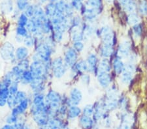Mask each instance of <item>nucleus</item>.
Listing matches in <instances>:
<instances>
[{"label": "nucleus", "mask_w": 147, "mask_h": 129, "mask_svg": "<svg viewBox=\"0 0 147 129\" xmlns=\"http://www.w3.org/2000/svg\"><path fill=\"white\" fill-rule=\"evenodd\" d=\"M38 1H39V5H38L40 6H41V5L47 2L49 3V0H38Z\"/></svg>", "instance_id": "680f3d73"}, {"label": "nucleus", "mask_w": 147, "mask_h": 129, "mask_svg": "<svg viewBox=\"0 0 147 129\" xmlns=\"http://www.w3.org/2000/svg\"><path fill=\"white\" fill-rule=\"evenodd\" d=\"M67 34L69 36L71 43L77 41H84L85 39L84 34L82 31L81 27L69 29L67 32Z\"/></svg>", "instance_id": "4468645a"}, {"label": "nucleus", "mask_w": 147, "mask_h": 129, "mask_svg": "<svg viewBox=\"0 0 147 129\" xmlns=\"http://www.w3.org/2000/svg\"><path fill=\"white\" fill-rule=\"evenodd\" d=\"M63 94L54 89L50 88L45 92V102L46 104L50 103H58L61 104Z\"/></svg>", "instance_id": "9b49d317"}, {"label": "nucleus", "mask_w": 147, "mask_h": 129, "mask_svg": "<svg viewBox=\"0 0 147 129\" xmlns=\"http://www.w3.org/2000/svg\"><path fill=\"white\" fill-rule=\"evenodd\" d=\"M101 12V9H96L92 7H86L84 5V8L80 12L82 16L83 20L86 21V22L90 23L93 22L97 18Z\"/></svg>", "instance_id": "9d476101"}, {"label": "nucleus", "mask_w": 147, "mask_h": 129, "mask_svg": "<svg viewBox=\"0 0 147 129\" xmlns=\"http://www.w3.org/2000/svg\"><path fill=\"white\" fill-rule=\"evenodd\" d=\"M96 78L99 86L101 88L108 89L111 86V81H112L111 73L99 71L96 76Z\"/></svg>", "instance_id": "f8f14e48"}, {"label": "nucleus", "mask_w": 147, "mask_h": 129, "mask_svg": "<svg viewBox=\"0 0 147 129\" xmlns=\"http://www.w3.org/2000/svg\"><path fill=\"white\" fill-rule=\"evenodd\" d=\"M74 11L75 10L73 9L71 5V3H67L64 11V15L67 18L71 19L74 16Z\"/></svg>", "instance_id": "8fccbe9b"}, {"label": "nucleus", "mask_w": 147, "mask_h": 129, "mask_svg": "<svg viewBox=\"0 0 147 129\" xmlns=\"http://www.w3.org/2000/svg\"><path fill=\"white\" fill-rule=\"evenodd\" d=\"M29 20L30 18H28V16L22 12V13H21L20 15H19L17 20H16V25L26 27Z\"/></svg>", "instance_id": "473e14b6"}, {"label": "nucleus", "mask_w": 147, "mask_h": 129, "mask_svg": "<svg viewBox=\"0 0 147 129\" xmlns=\"http://www.w3.org/2000/svg\"><path fill=\"white\" fill-rule=\"evenodd\" d=\"M24 39V38H23V37H22L18 36V35H15V37H14V40H15V42L16 44H18V45H21V44H23Z\"/></svg>", "instance_id": "4d7b16f0"}, {"label": "nucleus", "mask_w": 147, "mask_h": 129, "mask_svg": "<svg viewBox=\"0 0 147 129\" xmlns=\"http://www.w3.org/2000/svg\"><path fill=\"white\" fill-rule=\"evenodd\" d=\"M9 70L11 71L12 76H13V81L20 82V78H21V76H22V74L24 72V71H25V70H22L20 67H18L16 64L12 65L11 69H9Z\"/></svg>", "instance_id": "b1692460"}, {"label": "nucleus", "mask_w": 147, "mask_h": 129, "mask_svg": "<svg viewBox=\"0 0 147 129\" xmlns=\"http://www.w3.org/2000/svg\"><path fill=\"white\" fill-rule=\"evenodd\" d=\"M31 55H32V51L30 49L24 46L23 44L16 46L15 57L18 61L30 58Z\"/></svg>", "instance_id": "ddd939ff"}, {"label": "nucleus", "mask_w": 147, "mask_h": 129, "mask_svg": "<svg viewBox=\"0 0 147 129\" xmlns=\"http://www.w3.org/2000/svg\"><path fill=\"white\" fill-rule=\"evenodd\" d=\"M16 46L10 41H5L0 44V59L2 61L14 65L18 61L15 57Z\"/></svg>", "instance_id": "f03ea898"}, {"label": "nucleus", "mask_w": 147, "mask_h": 129, "mask_svg": "<svg viewBox=\"0 0 147 129\" xmlns=\"http://www.w3.org/2000/svg\"><path fill=\"white\" fill-rule=\"evenodd\" d=\"M30 5L29 0H16V9L21 13L24 12L26 8Z\"/></svg>", "instance_id": "e433bc0d"}, {"label": "nucleus", "mask_w": 147, "mask_h": 129, "mask_svg": "<svg viewBox=\"0 0 147 129\" xmlns=\"http://www.w3.org/2000/svg\"><path fill=\"white\" fill-rule=\"evenodd\" d=\"M31 104V97L30 92L29 93V96L26 99L24 100L23 101L20 102L18 105H16L15 108L11 110L10 113L15 115L16 116H26L28 114Z\"/></svg>", "instance_id": "39448f33"}, {"label": "nucleus", "mask_w": 147, "mask_h": 129, "mask_svg": "<svg viewBox=\"0 0 147 129\" xmlns=\"http://www.w3.org/2000/svg\"><path fill=\"white\" fill-rule=\"evenodd\" d=\"M130 0H118V1L120 2V4H122V5H125V4H126L127 2H129Z\"/></svg>", "instance_id": "052dcab7"}, {"label": "nucleus", "mask_w": 147, "mask_h": 129, "mask_svg": "<svg viewBox=\"0 0 147 129\" xmlns=\"http://www.w3.org/2000/svg\"><path fill=\"white\" fill-rule=\"evenodd\" d=\"M49 82L45 81L41 78H34V80L28 86L30 88V92L32 93H45L49 88H51L49 86Z\"/></svg>", "instance_id": "0eeeda50"}, {"label": "nucleus", "mask_w": 147, "mask_h": 129, "mask_svg": "<svg viewBox=\"0 0 147 129\" xmlns=\"http://www.w3.org/2000/svg\"><path fill=\"white\" fill-rule=\"evenodd\" d=\"M37 129H49V127L47 126H40V127H37Z\"/></svg>", "instance_id": "0e129e2a"}, {"label": "nucleus", "mask_w": 147, "mask_h": 129, "mask_svg": "<svg viewBox=\"0 0 147 129\" xmlns=\"http://www.w3.org/2000/svg\"><path fill=\"white\" fill-rule=\"evenodd\" d=\"M40 30L45 36L51 35L53 31V25L52 24L51 20L47 18L45 21H44L40 28Z\"/></svg>", "instance_id": "a878e982"}, {"label": "nucleus", "mask_w": 147, "mask_h": 129, "mask_svg": "<svg viewBox=\"0 0 147 129\" xmlns=\"http://www.w3.org/2000/svg\"><path fill=\"white\" fill-rule=\"evenodd\" d=\"M68 106L65 104H61L58 110V117L61 119H65L67 116Z\"/></svg>", "instance_id": "49530a36"}, {"label": "nucleus", "mask_w": 147, "mask_h": 129, "mask_svg": "<svg viewBox=\"0 0 147 129\" xmlns=\"http://www.w3.org/2000/svg\"><path fill=\"white\" fill-rule=\"evenodd\" d=\"M69 68L65 64L63 57L61 55L55 56L51 62V74L53 78L60 80L69 72Z\"/></svg>", "instance_id": "7ed1b4c3"}, {"label": "nucleus", "mask_w": 147, "mask_h": 129, "mask_svg": "<svg viewBox=\"0 0 147 129\" xmlns=\"http://www.w3.org/2000/svg\"><path fill=\"white\" fill-rule=\"evenodd\" d=\"M28 96H29V93L27 92V91L24 90H20V89L18 92L16 93V95H15V100L16 103H17V105L20 102L23 101L24 100L26 99L28 97Z\"/></svg>", "instance_id": "7c9ffc66"}, {"label": "nucleus", "mask_w": 147, "mask_h": 129, "mask_svg": "<svg viewBox=\"0 0 147 129\" xmlns=\"http://www.w3.org/2000/svg\"><path fill=\"white\" fill-rule=\"evenodd\" d=\"M17 105V103L16 102L15 95H10L7 99V107L8 108L9 110L13 109V108H15L16 106Z\"/></svg>", "instance_id": "3c124183"}, {"label": "nucleus", "mask_w": 147, "mask_h": 129, "mask_svg": "<svg viewBox=\"0 0 147 129\" xmlns=\"http://www.w3.org/2000/svg\"><path fill=\"white\" fill-rule=\"evenodd\" d=\"M26 27V29L28 31V32H29V33L32 34V35L34 34L38 29H39V28L37 27V25H36V24H35L34 20H33L32 18H30V20H29V21H28V22Z\"/></svg>", "instance_id": "58836bf2"}, {"label": "nucleus", "mask_w": 147, "mask_h": 129, "mask_svg": "<svg viewBox=\"0 0 147 129\" xmlns=\"http://www.w3.org/2000/svg\"><path fill=\"white\" fill-rule=\"evenodd\" d=\"M0 129H15L13 125H9V124L5 123L3 126L0 127Z\"/></svg>", "instance_id": "13d9d810"}, {"label": "nucleus", "mask_w": 147, "mask_h": 129, "mask_svg": "<svg viewBox=\"0 0 147 129\" xmlns=\"http://www.w3.org/2000/svg\"><path fill=\"white\" fill-rule=\"evenodd\" d=\"M106 1H107V2H109V3H111V2H112L113 0H106Z\"/></svg>", "instance_id": "338daca9"}, {"label": "nucleus", "mask_w": 147, "mask_h": 129, "mask_svg": "<svg viewBox=\"0 0 147 129\" xmlns=\"http://www.w3.org/2000/svg\"><path fill=\"white\" fill-rule=\"evenodd\" d=\"M22 129H33V127H32V126L30 125V124H29L28 122H26V123L24 125Z\"/></svg>", "instance_id": "bf43d9fd"}, {"label": "nucleus", "mask_w": 147, "mask_h": 129, "mask_svg": "<svg viewBox=\"0 0 147 129\" xmlns=\"http://www.w3.org/2000/svg\"><path fill=\"white\" fill-rule=\"evenodd\" d=\"M20 117L16 116L15 115L9 113L7 116L5 118V122L7 124H9V125H15V123L20 120Z\"/></svg>", "instance_id": "ea45409f"}, {"label": "nucleus", "mask_w": 147, "mask_h": 129, "mask_svg": "<svg viewBox=\"0 0 147 129\" xmlns=\"http://www.w3.org/2000/svg\"><path fill=\"white\" fill-rule=\"evenodd\" d=\"M35 7L36 5L33 4H30L28 5L24 11L23 13L26 15L28 18H32V17H34V13H35Z\"/></svg>", "instance_id": "a18cd8bd"}, {"label": "nucleus", "mask_w": 147, "mask_h": 129, "mask_svg": "<svg viewBox=\"0 0 147 129\" xmlns=\"http://www.w3.org/2000/svg\"><path fill=\"white\" fill-rule=\"evenodd\" d=\"M94 112V105L93 104H88L82 108V114L84 116L92 117Z\"/></svg>", "instance_id": "f704fd0d"}, {"label": "nucleus", "mask_w": 147, "mask_h": 129, "mask_svg": "<svg viewBox=\"0 0 147 129\" xmlns=\"http://www.w3.org/2000/svg\"><path fill=\"white\" fill-rule=\"evenodd\" d=\"M23 45L25 46L27 48H30V50H33L35 44V39L34 35L32 34H29L25 37L23 41Z\"/></svg>", "instance_id": "c85d7f7f"}, {"label": "nucleus", "mask_w": 147, "mask_h": 129, "mask_svg": "<svg viewBox=\"0 0 147 129\" xmlns=\"http://www.w3.org/2000/svg\"><path fill=\"white\" fill-rule=\"evenodd\" d=\"M71 46L79 54L84 50L85 48V44L83 41L73 42V43H71Z\"/></svg>", "instance_id": "a19ab883"}, {"label": "nucleus", "mask_w": 147, "mask_h": 129, "mask_svg": "<svg viewBox=\"0 0 147 129\" xmlns=\"http://www.w3.org/2000/svg\"><path fill=\"white\" fill-rule=\"evenodd\" d=\"M29 32L26 29V27L24 26H18L16 25L15 28V35L18 36L22 37L23 38H25L27 35H29Z\"/></svg>", "instance_id": "c9c22d12"}, {"label": "nucleus", "mask_w": 147, "mask_h": 129, "mask_svg": "<svg viewBox=\"0 0 147 129\" xmlns=\"http://www.w3.org/2000/svg\"><path fill=\"white\" fill-rule=\"evenodd\" d=\"M136 67L134 63H127V65H125V70H127V71H129L130 72H131V73H134V72L136 71Z\"/></svg>", "instance_id": "6e6d98bb"}, {"label": "nucleus", "mask_w": 147, "mask_h": 129, "mask_svg": "<svg viewBox=\"0 0 147 129\" xmlns=\"http://www.w3.org/2000/svg\"><path fill=\"white\" fill-rule=\"evenodd\" d=\"M86 61L88 65V73L94 74L96 77L99 72L98 67L99 61H100L98 54L94 52L90 53L87 55Z\"/></svg>", "instance_id": "6e6552de"}, {"label": "nucleus", "mask_w": 147, "mask_h": 129, "mask_svg": "<svg viewBox=\"0 0 147 129\" xmlns=\"http://www.w3.org/2000/svg\"><path fill=\"white\" fill-rule=\"evenodd\" d=\"M99 72H105L111 73L112 70V63H111L109 58H101L99 61Z\"/></svg>", "instance_id": "4be33fe9"}, {"label": "nucleus", "mask_w": 147, "mask_h": 129, "mask_svg": "<svg viewBox=\"0 0 147 129\" xmlns=\"http://www.w3.org/2000/svg\"><path fill=\"white\" fill-rule=\"evenodd\" d=\"M136 9V3L134 0H130L124 5V10L127 13H132Z\"/></svg>", "instance_id": "09e8293b"}, {"label": "nucleus", "mask_w": 147, "mask_h": 129, "mask_svg": "<svg viewBox=\"0 0 147 129\" xmlns=\"http://www.w3.org/2000/svg\"><path fill=\"white\" fill-rule=\"evenodd\" d=\"M67 3L68 2L66 1L65 0H60L55 3L57 11L56 15H64V11Z\"/></svg>", "instance_id": "2f4dec72"}, {"label": "nucleus", "mask_w": 147, "mask_h": 129, "mask_svg": "<svg viewBox=\"0 0 147 129\" xmlns=\"http://www.w3.org/2000/svg\"><path fill=\"white\" fill-rule=\"evenodd\" d=\"M79 125L82 129H92L94 126L95 121L92 117L81 115L79 118Z\"/></svg>", "instance_id": "a211bd4d"}, {"label": "nucleus", "mask_w": 147, "mask_h": 129, "mask_svg": "<svg viewBox=\"0 0 147 129\" xmlns=\"http://www.w3.org/2000/svg\"><path fill=\"white\" fill-rule=\"evenodd\" d=\"M57 49L49 45L44 41L36 42L33 51L37 53L40 61L43 63L51 61L53 59V56L56 53Z\"/></svg>", "instance_id": "f257e3e1"}, {"label": "nucleus", "mask_w": 147, "mask_h": 129, "mask_svg": "<svg viewBox=\"0 0 147 129\" xmlns=\"http://www.w3.org/2000/svg\"><path fill=\"white\" fill-rule=\"evenodd\" d=\"M71 5L75 11L80 12H81L84 7V4L82 3V1H71Z\"/></svg>", "instance_id": "864d4df0"}, {"label": "nucleus", "mask_w": 147, "mask_h": 129, "mask_svg": "<svg viewBox=\"0 0 147 129\" xmlns=\"http://www.w3.org/2000/svg\"><path fill=\"white\" fill-rule=\"evenodd\" d=\"M82 114V108L79 106H72L68 108L65 119L68 121H71L79 119Z\"/></svg>", "instance_id": "dca6fc26"}, {"label": "nucleus", "mask_w": 147, "mask_h": 129, "mask_svg": "<svg viewBox=\"0 0 147 129\" xmlns=\"http://www.w3.org/2000/svg\"><path fill=\"white\" fill-rule=\"evenodd\" d=\"M60 0H49V2L50 3H56L57 2H58Z\"/></svg>", "instance_id": "e2e57ef3"}, {"label": "nucleus", "mask_w": 147, "mask_h": 129, "mask_svg": "<svg viewBox=\"0 0 147 129\" xmlns=\"http://www.w3.org/2000/svg\"><path fill=\"white\" fill-rule=\"evenodd\" d=\"M65 35L66 33H65L60 31H53L51 34L54 40L55 41L58 45L60 44L63 43V42L65 39Z\"/></svg>", "instance_id": "c756f323"}, {"label": "nucleus", "mask_w": 147, "mask_h": 129, "mask_svg": "<svg viewBox=\"0 0 147 129\" xmlns=\"http://www.w3.org/2000/svg\"><path fill=\"white\" fill-rule=\"evenodd\" d=\"M68 96V107L72 106H79L83 99V94L82 91L77 87H73L71 88Z\"/></svg>", "instance_id": "423d86ee"}, {"label": "nucleus", "mask_w": 147, "mask_h": 129, "mask_svg": "<svg viewBox=\"0 0 147 129\" xmlns=\"http://www.w3.org/2000/svg\"><path fill=\"white\" fill-rule=\"evenodd\" d=\"M114 46L111 44H103L99 46L98 53L101 58H110L114 53Z\"/></svg>", "instance_id": "2eb2a0df"}, {"label": "nucleus", "mask_w": 147, "mask_h": 129, "mask_svg": "<svg viewBox=\"0 0 147 129\" xmlns=\"http://www.w3.org/2000/svg\"><path fill=\"white\" fill-rule=\"evenodd\" d=\"M44 10L46 16L49 19H52L54 17L57 13L55 3H50V2L46 4V5L44 7Z\"/></svg>", "instance_id": "393cba45"}, {"label": "nucleus", "mask_w": 147, "mask_h": 129, "mask_svg": "<svg viewBox=\"0 0 147 129\" xmlns=\"http://www.w3.org/2000/svg\"><path fill=\"white\" fill-rule=\"evenodd\" d=\"M49 129H60V128H49Z\"/></svg>", "instance_id": "774afa93"}, {"label": "nucleus", "mask_w": 147, "mask_h": 129, "mask_svg": "<svg viewBox=\"0 0 147 129\" xmlns=\"http://www.w3.org/2000/svg\"><path fill=\"white\" fill-rule=\"evenodd\" d=\"M15 11L13 0H2L0 3V13L3 15H11Z\"/></svg>", "instance_id": "f3484780"}, {"label": "nucleus", "mask_w": 147, "mask_h": 129, "mask_svg": "<svg viewBox=\"0 0 147 129\" xmlns=\"http://www.w3.org/2000/svg\"><path fill=\"white\" fill-rule=\"evenodd\" d=\"M131 50V43L129 41H124L122 42L118 46V52L119 57H128L130 55Z\"/></svg>", "instance_id": "6ab92c4d"}, {"label": "nucleus", "mask_w": 147, "mask_h": 129, "mask_svg": "<svg viewBox=\"0 0 147 129\" xmlns=\"http://www.w3.org/2000/svg\"><path fill=\"white\" fill-rule=\"evenodd\" d=\"M71 1H82L83 0H71Z\"/></svg>", "instance_id": "69168bd1"}, {"label": "nucleus", "mask_w": 147, "mask_h": 129, "mask_svg": "<svg viewBox=\"0 0 147 129\" xmlns=\"http://www.w3.org/2000/svg\"><path fill=\"white\" fill-rule=\"evenodd\" d=\"M139 11L143 16H147V1L141 0L139 4Z\"/></svg>", "instance_id": "de8ad7c7"}, {"label": "nucleus", "mask_w": 147, "mask_h": 129, "mask_svg": "<svg viewBox=\"0 0 147 129\" xmlns=\"http://www.w3.org/2000/svg\"><path fill=\"white\" fill-rule=\"evenodd\" d=\"M31 61H31L30 58L26 59L24 60L18 61L16 63V65H17L18 67H20L22 70H29L30 69Z\"/></svg>", "instance_id": "79ce46f5"}, {"label": "nucleus", "mask_w": 147, "mask_h": 129, "mask_svg": "<svg viewBox=\"0 0 147 129\" xmlns=\"http://www.w3.org/2000/svg\"><path fill=\"white\" fill-rule=\"evenodd\" d=\"M33 122L36 125L37 127H40V126H47L48 124L50 117L49 116V111L48 107L47 106V109L45 111H42L39 113L35 114L32 116H31Z\"/></svg>", "instance_id": "1a4fd4ad"}, {"label": "nucleus", "mask_w": 147, "mask_h": 129, "mask_svg": "<svg viewBox=\"0 0 147 129\" xmlns=\"http://www.w3.org/2000/svg\"><path fill=\"white\" fill-rule=\"evenodd\" d=\"M20 82H16V81H13L12 82L11 86H9V88L10 95H16V93L18 92L19 90H20Z\"/></svg>", "instance_id": "c03bdc74"}, {"label": "nucleus", "mask_w": 147, "mask_h": 129, "mask_svg": "<svg viewBox=\"0 0 147 129\" xmlns=\"http://www.w3.org/2000/svg\"><path fill=\"white\" fill-rule=\"evenodd\" d=\"M10 95L9 88L0 86V108L7 106V99Z\"/></svg>", "instance_id": "5701e85b"}, {"label": "nucleus", "mask_w": 147, "mask_h": 129, "mask_svg": "<svg viewBox=\"0 0 147 129\" xmlns=\"http://www.w3.org/2000/svg\"><path fill=\"white\" fill-rule=\"evenodd\" d=\"M34 18H38V19L42 20V22L45 21L48 18L45 15V13L44 8H42L41 6L38 5L35 7Z\"/></svg>", "instance_id": "bb28decb"}, {"label": "nucleus", "mask_w": 147, "mask_h": 129, "mask_svg": "<svg viewBox=\"0 0 147 129\" xmlns=\"http://www.w3.org/2000/svg\"><path fill=\"white\" fill-rule=\"evenodd\" d=\"M132 74L133 73H131V72L125 70L121 74V82H122V83L123 84H125V85H127V84H129L132 80Z\"/></svg>", "instance_id": "72a5a7b5"}, {"label": "nucleus", "mask_w": 147, "mask_h": 129, "mask_svg": "<svg viewBox=\"0 0 147 129\" xmlns=\"http://www.w3.org/2000/svg\"><path fill=\"white\" fill-rule=\"evenodd\" d=\"M133 31H134V35H136V37H141L142 35V27L141 24L138 23V24L134 25V26H133Z\"/></svg>", "instance_id": "5fc2aeb1"}, {"label": "nucleus", "mask_w": 147, "mask_h": 129, "mask_svg": "<svg viewBox=\"0 0 147 129\" xmlns=\"http://www.w3.org/2000/svg\"><path fill=\"white\" fill-rule=\"evenodd\" d=\"M34 80V77L30 70H26L22 74L20 78V84L23 87L29 86Z\"/></svg>", "instance_id": "412c9836"}, {"label": "nucleus", "mask_w": 147, "mask_h": 129, "mask_svg": "<svg viewBox=\"0 0 147 129\" xmlns=\"http://www.w3.org/2000/svg\"><path fill=\"white\" fill-rule=\"evenodd\" d=\"M63 59L65 64L69 68L72 67L79 59V53L71 46H66L63 51Z\"/></svg>", "instance_id": "20e7f679"}, {"label": "nucleus", "mask_w": 147, "mask_h": 129, "mask_svg": "<svg viewBox=\"0 0 147 129\" xmlns=\"http://www.w3.org/2000/svg\"><path fill=\"white\" fill-rule=\"evenodd\" d=\"M79 80L83 85L88 86L91 83V75L90 74L88 73V72L84 73L80 76Z\"/></svg>", "instance_id": "37998d69"}, {"label": "nucleus", "mask_w": 147, "mask_h": 129, "mask_svg": "<svg viewBox=\"0 0 147 129\" xmlns=\"http://www.w3.org/2000/svg\"><path fill=\"white\" fill-rule=\"evenodd\" d=\"M83 22H84V21H83V18L82 17H80L79 15H74L70 19L69 29L81 27Z\"/></svg>", "instance_id": "cd10ccee"}, {"label": "nucleus", "mask_w": 147, "mask_h": 129, "mask_svg": "<svg viewBox=\"0 0 147 129\" xmlns=\"http://www.w3.org/2000/svg\"><path fill=\"white\" fill-rule=\"evenodd\" d=\"M102 0H88V6L92 8L101 9Z\"/></svg>", "instance_id": "603ef678"}, {"label": "nucleus", "mask_w": 147, "mask_h": 129, "mask_svg": "<svg viewBox=\"0 0 147 129\" xmlns=\"http://www.w3.org/2000/svg\"><path fill=\"white\" fill-rule=\"evenodd\" d=\"M112 69L114 70V72L118 75H120L124 71L125 69V65L123 63L121 60V57L119 56H117L112 61Z\"/></svg>", "instance_id": "aec40b11"}, {"label": "nucleus", "mask_w": 147, "mask_h": 129, "mask_svg": "<svg viewBox=\"0 0 147 129\" xmlns=\"http://www.w3.org/2000/svg\"><path fill=\"white\" fill-rule=\"evenodd\" d=\"M127 22L131 25H136L138 24L141 22V18L137 14L132 13H130L129 16H127Z\"/></svg>", "instance_id": "4c0bfd02"}]
</instances>
